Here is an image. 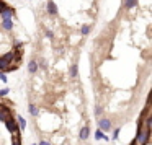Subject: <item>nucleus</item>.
I'll use <instances>...</instances> for the list:
<instances>
[{"label": "nucleus", "instance_id": "dca6fc26", "mask_svg": "<svg viewBox=\"0 0 152 145\" xmlns=\"http://www.w3.org/2000/svg\"><path fill=\"white\" fill-rule=\"evenodd\" d=\"M12 145H21V138L18 134H15L13 137H12Z\"/></svg>", "mask_w": 152, "mask_h": 145}, {"label": "nucleus", "instance_id": "f8f14e48", "mask_svg": "<svg viewBox=\"0 0 152 145\" xmlns=\"http://www.w3.org/2000/svg\"><path fill=\"white\" fill-rule=\"evenodd\" d=\"M28 111H30V114L33 116V117H36V116L39 114V109H38V106H34L33 103H31V104L28 106Z\"/></svg>", "mask_w": 152, "mask_h": 145}, {"label": "nucleus", "instance_id": "9b49d317", "mask_svg": "<svg viewBox=\"0 0 152 145\" xmlns=\"http://www.w3.org/2000/svg\"><path fill=\"white\" fill-rule=\"evenodd\" d=\"M95 138H96V140H110L108 135H105V132H102L100 129H96V132H95Z\"/></svg>", "mask_w": 152, "mask_h": 145}, {"label": "nucleus", "instance_id": "4be33fe9", "mask_svg": "<svg viewBox=\"0 0 152 145\" xmlns=\"http://www.w3.org/2000/svg\"><path fill=\"white\" fill-rule=\"evenodd\" d=\"M46 36H48V38H49V39H53V38H54V34H53V31H49V30H48V31H46Z\"/></svg>", "mask_w": 152, "mask_h": 145}, {"label": "nucleus", "instance_id": "f03ea898", "mask_svg": "<svg viewBox=\"0 0 152 145\" xmlns=\"http://www.w3.org/2000/svg\"><path fill=\"white\" fill-rule=\"evenodd\" d=\"M111 127H113V124H111V121H110L108 117H102L100 119V122H98V129L102 132H108V130H111Z\"/></svg>", "mask_w": 152, "mask_h": 145}, {"label": "nucleus", "instance_id": "39448f33", "mask_svg": "<svg viewBox=\"0 0 152 145\" xmlns=\"http://www.w3.org/2000/svg\"><path fill=\"white\" fill-rule=\"evenodd\" d=\"M15 121H17L18 129H20V130H25V129H26V119H25L23 116H17V117H15Z\"/></svg>", "mask_w": 152, "mask_h": 145}, {"label": "nucleus", "instance_id": "5701e85b", "mask_svg": "<svg viewBox=\"0 0 152 145\" xmlns=\"http://www.w3.org/2000/svg\"><path fill=\"white\" fill-rule=\"evenodd\" d=\"M38 145H51V144H49V142H46V140H41Z\"/></svg>", "mask_w": 152, "mask_h": 145}, {"label": "nucleus", "instance_id": "1a4fd4ad", "mask_svg": "<svg viewBox=\"0 0 152 145\" xmlns=\"http://www.w3.org/2000/svg\"><path fill=\"white\" fill-rule=\"evenodd\" d=\"M2 28L5 31H12L13 30V20H2Z\"/></svg>", "mask_w": 152, "mask_h": 145}, {"label": "nucleus", "instance_id": "b1692460", "mask_svg": "<svg viewBox=\"0 0 152 145\" xmlns=\"http://www.w3.org/2000/svg\"><path fill=\"white\" fill-rule=\"evenodd\" d=\"M31 145H38V144H31Z\"/></svg>", "mask_w": 152, "mask_h": 145}, {"label": "nucleus", "instance_id": "6e6552de", "mask_svg": "<svg viewBox=\"0 0 152 145\" xmlns=\"http://www.w3.org/2000/svg\"><path fill=\"white\" fill-rule=\"evenodd\" d=\"M38 69H39V65H38V62H36L34 59L28 62V72H30V73H34V72H38Z\"/></svg>", "mask_w": 152, "mask_h": 145}, {"label": "nucleus", "instance_id": "9d476101", "mask_svg": "<svg viewBox=\"0 0 152 145\" xmlns=\"http://www.w3.org/2000/svg\"><path fill=\"white\" fill-rule=\"evenodd\" d=\"M0 60H4V62H7L8 65H10V64L13 62V51H12V52H7V54H4V56L0 57Z\"/></svg>", "mask_w": 152, "mask_h": 145}, {"label": "nucleus", "instance_id": "4468645a", "mask_svg": "<svg viewBox=\"0 0 152 145\" xmlns=\"http://www.w3.org/2000/svg\"><path fill=\"white\" fill-rule=\"evenodd\" d=\"M137 5V0H124V7L126 8H134Z\"/></svg>", "mask_w": 152, "mask_h": 145}, {"label": "nucleus", "instance_id": "f257e3e1", "mask_svg": "<svg viewBox=\"0 0 152 145\" xmlns=\"http://www.w3.org/2000/svg\"><path fill=\"white\" fill-rule=\"evenodd\" d=\"M149 137H151V129H145L142 124H139L137 135H136V138H134L136 144H137V145H147Z\"/></svg>", "mask_w": 152, "mask_h": 145}, {"label": "nucleus", "instance_id": "7ed1b4c3", "mask_svg": "<svg viewBox=\"0 0 152 145\" xmlns=\"http://www.w3.org/2000/svg\"><path fill=\"white\" fill-rule=\"evenodd\" d=\"M5 125H7V129H8V130H10L13 135L20 132V129H18V124H17V121H15V119H12V117H8L7 121H5Z\"/></svg>", "mask_w": 152, "mask_h": 145}, {"label": "nucleus", "instance_id": "20e7f679", "mask_svg": "<svg viewBox=\"0 0 152 145\" xmlns=\"http://www.w3.org/2000/svg\"><path fill=\"white\" fill-rule=\"evenodd\" d=\"M46 10H48V13H49V15H57V7H56V4H54L53 0H49V2H48Z\"/></svg>", "mask_w": 152, "mask_h": 145}, {"label": "nucleus", "instance_id": "2eb2a0df", "mask_svg": "<svg viewBox=\"0 0 152 145\" xmlns=\"http://www.w3.org/2000/svg\"><path fill=\"white\" fill-rule=\"evenodd\" d=\"M90 30H92V26H90V25H83V26L80 28V34H83V36H87V34L90 33Z\"/></svg>", "mask_w": 152, "mask_h": 145}, {"label": "nucleus", "instance_id": "412c9836", "mask_svg": "<svg viewBox=\"0 0 152 145\" xmlns=\"http://www.w3.org/2000/svg\"><path fill=\"white\" fill-rule=\"evenodd\" d=\"M0 80H2V82H4V83H7V75H5V73H2V72H0Z\"/></svg>", "mask_w": 152, "mask_h": 145}, {"label": "nucleus", "instance_id": "a211bd4d", "mask_svg": "<svg viewBox=\"0 0 152 145\" xmlns=\"http://www.w3.org/2000/svg\"><path fill=\"white\" fill-rule=\"evenodd\" d=\"M119 130H121V127H116V129H115V132H113V140H116V138H118Z\"/></svg>", "mask_w": 152, "mask_h": 145}, {"label": "nucleus", "instance_id": "aec40b11", "mask_svg": "<svg viewBox=\"0 0 152 145\" xmlns=\"http://www.w3.org/2000/svg\"><path fill=\"white\" fill-rule=\"evenodd\" d=\"M15 47H17V51H20L21 47H23V43H21V41H15Z\"/></svg>", "mask_w": 152, "mask_h": 145}, {"label": "nucleus", "instance_id": "0eeeda50", "mask_svg": "<svg viewBox=\"0 0 152 145\" xmlns=\"http://www.w3.org/2000/svg\"><path fill=\"white\" fill-rule=\"evenodd\" d=\"M0 15H2V20H12V18H13V15H15V12L8 7L7 10H4Z\"/></svg>", "mask_w": 152, "mask_h": 145}, {"label": "nucleus", "instance_id": "6ab92c4d", "mask_svg": "<svg viewBox=\"0 0 152 145\" xmlns=\"http://www.w3.org/2000/svg\"><path fill=\"white\" fill-rule=\"evenodd\" d=\"M8 93H10V88H4V90H0V96H7Z\"/></svg>", "mask_w": 152, "mask_h": 145}, {"label": "nucleus", "instance_id": "f3484780", "mask_svg": "<svg viewBox=\"0 0 152 145\" xmlns=\"http://www.w3.org/2000/svg\"><path fill=\"white\" fill-rule=\"evenodd\" d=\"M102 114H103V109L100 108V106H96V109H95V116H96V117H100Z\"/></svg>", "mask_w": 152, "mask_h": 145}, {"label": "nucleus", "instance_id": "423d86ee", "mask_svg": "<svg viewBox=\"0 0 152 145\" xmlns=\"http://www.w3.org/2000/svg\"><path fill=\"white\" fill-rule=\"evenodd\" d=\"M88 135H90V129H88V125H83V127L80 129V134H79L80 140H87V138H88Z\"/></svg>", "mask_w": 152, "mask_h": 145}, {"label": "nucleus", "instance_id": "ddd939ff", "mask_svg": "<svg viewBox=\"0 0 152 145\" xmlns=\"http://www.w3.org/2000/svg\"><path fill=\"white\" fill-rule=\"evenodd\" d=\"M70 77H74V78H75L77 75H79V65H77V64H74L72 67H70Z\"/></svg>", "mask_w": 152, "mask_h": 145}]
</instances>
